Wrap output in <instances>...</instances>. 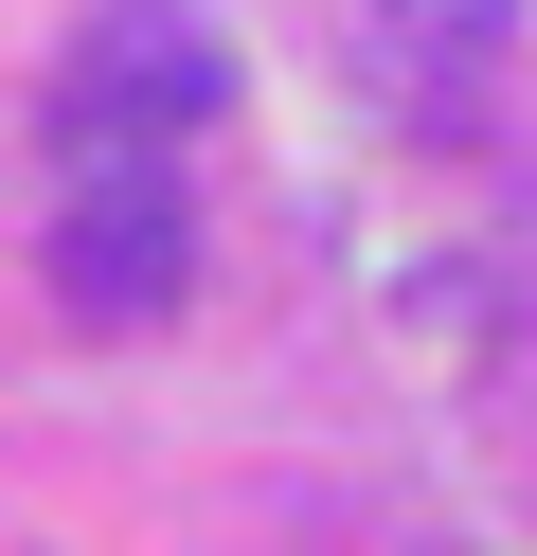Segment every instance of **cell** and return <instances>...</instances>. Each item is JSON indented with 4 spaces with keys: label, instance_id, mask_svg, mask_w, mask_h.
<instances>
[{
    "label": "cell",
    "instance_id": "1",
    "mask_svg": "<svg viewBox=\"0 0 537 556\" xmlns=\"http://www.w3.org/2000/svg\"><path fill=\"white\" fill-rule=\"evenodd\" d=\"M215 109H233V54H215V18H179V0H107L90 37H72V90H54L72 162H162V144H197Z\"/></svg>",
    "mask_w": 537,
    "mask_h": 556
},
{
    "label": "cell",
    "instance_id": "3",
    "mask_svg": "<svg viewBox=\"0 0 537 556\" xmlns=\"http://www.w3.org/2000/svg\"><path fill=\"white\" fill-rule=\"evenodd\" d=\"M376 54H394V73H484L501 0H376Z\"/></svg>",
    "mask_w": 537,
    "mask_h": 556
},
{
    "label": "cell",
    "instance_id": "2",
    "mask_svg": "<svg viewBox=\"0 0 537 556\" xmlns=\"http://www.w3.org/2000/svg\"><path fill=\"white\" fill-rule=\"evenodd\" d=\"M197 288V216H179V180L162 162H72V198H54V305L72 324H162V305Z\"/></svg>",
    "mask_w": 537,
    "mask_h": 556
}]
</instances>
